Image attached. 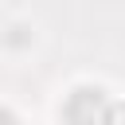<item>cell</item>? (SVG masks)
<instances>
[{
	"label": "cell",
	"instance_id": "cell-1",
	"mask_svg": "<svg viewBox=\"0 0 125 125\" xmlns=\"http://www.w3.org/2000/svg\"><path fill=\"white\" fill-rule=\"evenodd\" d=\"M105 109H109V98L102 86H74L62 105V117H66V125H102Z\"/></svg>",
	"mask_w": 125,
	"mask_h": 125
},
{
	"label": "cell",
	"instance_id": "cell-2",
	"mask_svg": "<svg viewBox=\"0 0 125 125\" xmlns=\"http://www.w3.org/2000/svg\"><path fill=\"white\" fill-rule=\"evenodd\" d=\"M102 125H125V102H109L105 109V121Z\"/></svg>",
	"mask_w": 125,
	"mask_h": 125
},
{
	"label": "cell",
	"instance_id": "cell-3",
	"mask_svg": "<svg viewBox=\"0 0 125 125\" xmlns=\"http://www.w3.org/2000/svg\"><path fill=\"white\" fill-rule=\"evenodd\" d=\"M0 125H20V121H16V113H12V109H4V105H0Z\"/></svg>",
	"mask_w": 125,
	"mask_h": 125
}]
</instances>
